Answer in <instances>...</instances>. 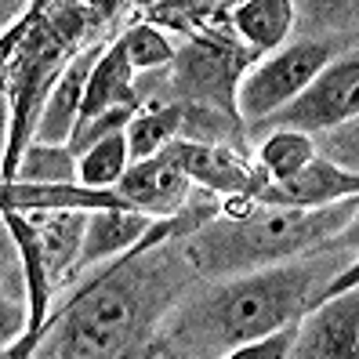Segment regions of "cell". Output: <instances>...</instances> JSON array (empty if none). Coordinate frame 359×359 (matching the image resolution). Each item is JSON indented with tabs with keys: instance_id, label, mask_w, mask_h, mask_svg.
I'll use <instances>...</instances> for the list:
<instances>
[{
	"instance_id": "obj_4",
	"label": "cell",
	"mask_w": 359,
	"mask_h": 359,
	"mask_svg": "<svg viewBox=\"0 0 359 359\" xmlns=\"http://www.w3.org/2000/svg\"><path fill=\"white\" fill-rule=\"evenodd\" d=\"M334 58V40L327 36H305L283 44L269 58L255 62L236 83V109L243 120L262 123L272 113H280L290 98H298L309 83L320 76V69Z\"/></svg>"
},
{
	"instance_id": "obj_21",
	"label": "cell",
	"mask_w": 359,
	"mask_h": 359,
	"mask_svg": "<svg viewBox=\"0 0 359 359\" xmlns=\"http://www.w3.org/2000/svg\"><path fill=\"white\" fill-rule=\"evenodd\" d=\"M312 149H316V156H320V160H327L334 167H341V171L355 175V167H359V160H355V120L337 123V128L316 135L312 138Z\"/></svg>"
},
{
	"instance_id": "obj_12",
	"label": "cell",
	"mask_w": 359,
	"mask_h": 359,
	"mask_svg": "<svg viewBox=\"0 0 359 359\" xmlns=\"http://www.w3.org/2000/svg\"><path fill=\"white\" fill-rule=\"evenodd\" d=\"M22 210V207H15ZM33 236H36V250L51 287L62 276H73L76 258H80V243H83V225H88V210L80 207H33L22 210Z\"/></svg>"
},
{
	"instance_id": "obj_24",
	"label": "cell",
	"mask_w": 359,
	"mask_h": 359,
	"mask_svg": "<svg viewBox=\"0 0 359 359\" xmlns=\"http://www.w3.org/2000/svg\"><path fill=\"white\" fill-rule=\"evenodd\" d=\"M40 337H44V334L26 330L22 337H15L11 345L0 348V359H33V355H36V345H40Z\"/></svg>"
},
{
	"instance_id": "obj_25",
	"label": "cell",
	"mask_w": 359,
	"mask_h": 359,
	"mask_svg": "<svg viewBox=\"0 0 359 359\" xmlns=\"http://www.w3.org/2000/svg\"><path fill=\"white\" fill-rule=\"evenodd\" d=\"M29 4H11V0H0V36H8L18 22L26 18Z\"/></svg>"
},
{
	"instance_id": "obj_13",
	"label": "cell",
	"mask_w": 359,
	"mask_h": 359,
	"mask_svg": "<svg viewBox=\"0 0 359 359\" xmlns=\"http://www.w3.org/2000/svg\"><path fill=\"white\" fill-rule=\"evenodd\" d=\"M131 105L138 109V98H135V69L128 66L123 58V48L120 44H105L95 69H91V80H88V91H83V105H80V123H88L109 109H123ZM76 123V128H80Z\"/></svg>"
},
{
	"instance_id": "obj_20",
	"label": "cell",
	"mask_w": 359,
	"mask_h": 359,
	"mask_svg": "<svg viewBox=\"0 0 359 359\" xmlns=\"http://www.w3.org/2000/svg\"><path fill=\"white\" fill-rule=\"evenodd\" d=\"M116 44L123 48V58L135 73H149V69H160V66H175V44L163 29H156L153 22H138L123 33Z\"/></svg>"
},
{
	"instance_id": "obj_6",
	"label": "cell",
	"mask_w": 359,
	"mask_h": 359,
	"mask_svg": "<svg viewBox=\"0 0 359 359\" xmlns=\"http://www.w3.org/2000/svg\"><path fill=\"white\" fill-rule=\"evenodd\" d=\"M359 355V294L345 290L316 302L294 327L287 359H355Z\"/></svg>"
},
{
	"instance_id": "obj_9",
	"label": "cell",
	"mask_w": 359,
	"mask_h": 359,
	"mask_svg": "<svg viewBox=\"0 0 359 359\" xmlns=\"http://www.w3.org/2000/svg\"><path fill=\"white\" fill-rule=\"evenodd\" d=\"M102 48L105 44L83 48L62 66L58 80L51 83V91L44 98V109H40V116H36V128H33L36 145H69L76 123H80L83 91H88V80H91V69H95Z\"/></svg>"
},
{
	"instance_id": "obj_15",
	"label": "cell",
	"mask_w": 359,
	"mask_h": 359,
	"mask_svg": "<svg viewBox=\"0 0 359 359\" xmlns=\"http://www.w3.org/2000/svg\"><path fill=\"white\" fill-rule=\"evenodd\" d=\"M29 330V298H26V276L18 262L15 240L8 236L0 222V348Z\"/></svg>"
},
{
	"instance_id": "obj_8",
	"label": "cell",
	"mask_w": 359,
	"mask_h": 359,
	"mask_svg": "<svg viewBox=\"0 0 359 359\" xmlns=\"http://www.w3.org/2000/svg\"><path fill=\"white\" fill-rule=\"evenodd\" d=\"M167 153L178 160V167L185 171L189 185H200V189L218 193V196L255 200V193L265 182L262 175H255L243 163V156H236L232 149H222V145H210V142L175 138L171 145H167Z\"/></svg>"
},
{
	"instance_id": "obj_10",
	"label": "cell",
	"mask_w": 359,
	"mask_h": 359,
	"mask_svg": "<svg viewBox=\"0 0 359 359\" xmlns=\"http://www.w3.org/2000/svg\"><path fill=\"white\" fill-rule=\"evenodd\" d=\"M355 175L341 171L320 156H312L298 175H290L283 182H262L255 200L262 207H287V210H316L330 207L341 200H355Z\"/></svg>"
},
{
	"instance_id": "obj_11",
	"label": "cell",
	"mask_w": 359,
	"mask_h": 359,
	"mask_svg": "<svg viewBox=\"0 0 359 359\" xmlns=\"http://www.w3.org/2000/svg\"><path fill=\"white\" fill-rule=\"evenodd\" d=\"M160 218H149L142 210H131V207H95L88 210V225H83V243H80V258H76V269L73 276L83 269H95V265H105V262H116L149 236L156 229Z\"/></svg>"
},
{
	"instance_id": "obj_3",
	"label": "cell",
	"mask_w": 359,
	"mask_h": 359,
	"mask_svg": "<svg viewBox=\"0 0 359 359\" xmlns=\"http://www.w3.org/2000/svg\"><path fill=\"white\" fill-rule=\"evenodd\" d=\"M247 200L229 203L232 218L200 225L193 240H185L182 255L196 272L210 276H243V272L269 269L272 262H294L323 247L345 225H352L355 203L341 200L316 210H287V207H243Z\"/></svg>"
},
{
	"instance_id": "obj_22",
	"label": "cell",
	"mask_w": 359,
	"mask_h": 359,
	"mask_svg": "<svg viewBox=\"0 0 359 359\" xmlns=\"http://www.w3.org/2000/svg\"><path fill=\"white\" fill-rule=\"evenodd\" d=\"M294 327L298 323H287V327L272 330L265 337H255V341H247V345H236L222 359H287V352L294 345Z\"/></svg>"
},
{
	"instance_id": "obj_1",
	"label": "cell",
	"mask_w": 359,
	"mask_h": 359,
	"mask_svg": "<svg viewBox=\"0 0 359 359\" xmlns=\"http://www.w3.org/2000/svg\"><path fill=\"white\" fill-rule=\"evenodd\" d=\"M323 265L327 258H294L280 269H258L225 280L171 316V330H163V352L171 359H222L236 345L298 323L323 294V287H316V272H323Z\"/></svg>"
},
{
	"instance_id": "obj_16",
	"label": "cell",
	"mask_w": 359,
	"mask_h": 359,
	"mask_svg": "<svg viewBox=\"0 0 359 359\" xmlns=\"http://www.w3.org/2000/svg\"><path fill=\"white\" fill-rule=\"evenodd\" d=\"M11 185L22 189H40V193H55V189L76 185V156L69 153V145H29L22 160L15 163V171L8 178Z\"/></svg>"
},
{
	"instance_id": "obj_2",
	"label": "cell",
	"mask_w": 359,
	"mask_h": 359,
	"mask_svg": "<svg viewBox=\"0 0 359 359\" xmlns=\"http://www.w3.org/2000/svg\"><path fill=\"white\" fill-rule=\"evenodd\" d=\"M178 236L175 218H160L156 229L145 236L131 255L116 258L95 272V280L83 287L69 309L44 327V337L36 345L33 359H123L135 337L142 334L145 309L160 298L163 287V265L153 247Z\"/></svg>"
},
{
	"instance_id": "obj_5",
	"label": "cell",
	"mask_w": 359,
	"mask_h": 359,
	"mask_svg": "<svg viewBox=\"0 0 359 359\" xmlns=\"http://www.w3.org/2000/svg\"><path fill=\"white\" fill-rule=\"evenodd\" d=\"M355 95H359V55L352 48V51L334 55L298 98H290L280 113L262 120V128L316 138L337 128V123L355 120V109H359Z\"/></svg>"
},
{
	"instance_id": "obj_18",
	"label": "cell",
	"mask_w": 359,
	"mask_h": 359,
	"mask_svg": "<svg viewBox=\"0 0 359 359\" xmlns=\"http://www.w3.org/2000/svg\"><path fill=\"white\" fill-rule=\"evenodd\" d=\"M128 167V138H123V131H113L76 156V182L88 189H113Z\"/></svg>"
},
{
	"instance_id": "obj_19",
	"label": "cell",
	"mask_w": 359,
	"mask_h": 359,
	"mask_svg": "<svg viewBox=\"0 0 359 359\" xmlns=\"http://www.w3.org/2000/svg\"><path fill=\"white\" fill-rule=\"evenodd\" d=\"M312 156H316L312 138L294 135V131H269V138L258 149V175L265 182H283L290 175H298Z\"/></svg>"
},
{
	"instance_id": "obj_7",
	"label": "cell",
	"mask_w": 359,
	"mask_h": 359,
	"mask_svg": "<svg viewBox=\"0 0 359 359\" xmlns=\"http://www.w3.org/2000/svg\"><path fill=\"white\" fill-rule=\"evenodd\" d=\"M113 189H116V200L123 207L142 210L149 218H175L185 207V196L193 185H189L178 160L163 149L142 163H131Z\"/></svg>"
},
{
	"instance_id": "obj_23",
	"label": "cell",
	"mask_w": 359,
	"mask_h": 359,
	"mask_svg": "<svg viewBox=\"0 0 359 359\" xmlns=\"http://www.w3.org/2000/svg\"><path fill=\"white\" fill-rule=\"evenodd\" d=\"M8 138H11V95L4 76H0V175H4V160H8Z\"/></svg>"
},
{
	"instance_id": "obj_17",
	"label": "cell",
	"mask_w": 359,
	"mask_h": 359,
	"mask_svg": "<svg viewBox=\"0 0 359 359\" xmlns=\"http://www.w3.org/2000/svg\"><path fill=\"white\" fill-rule=\"evenodd\" d=\"M182 113L175 105H153V109H138L131 116V123L123 128V138H128V160L142 163L156 153H163L167 145L178 135Z\"/></svg>"
},
{
	"instance_id": "obj_14",
	"label": "cell",
	"mask_w": 359,
	"mask_h": 359,
	"mask_svg": "<svg viewBox=\"0 0 359 359\" xmlns=\"http://www.w3.org/2000/svg\"><path fill=\"white\" fill-rule=\"evenodd\" d=\"M294 18H298V8L290 0H247L229 11L232 29L255 51H280L294 29Z\"/></svg>"
},
{
	"instance_id": "obj_26",
	"label": "cell",
	"mask_w": 359,
	"mask_h": 359,
	"mask_svg": "<svg viewBox=\"0 0 359 359\" xmlns=\"http://www.w3.org/2000/svg\"><path fill=\"white\" fill-rule=\"evenodd\" d=\"M4 73H8V62H4V58H0V76H4Z\"/></svg>"
}]
</instances>
